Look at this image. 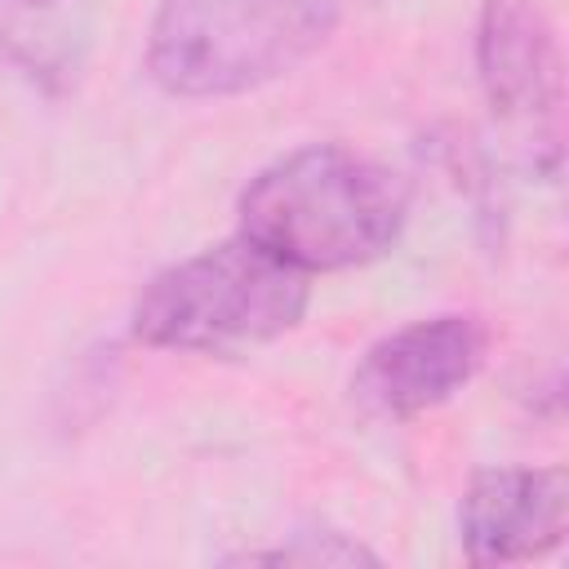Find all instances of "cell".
Returning a JSON list of instances; mask_svg holds the SVG:
<instances>
[{
  "mask_svg": "<svg viewBox=\"0 0 569 569\" xmlns=\"http://www.w3.org/2000/svg\"><path fill=\"white\" fill-rule=\"evenodd\" d=\"M409 218V187L382 160L311 142L249 178L240 236L307 271H342L382 258Z\"/></svg>",
  "mask_w": 569,
  "mask_h": 569,
  "instance_id": "obj_1",
  "label": "cell"
},
{
  "mask_svg": "<svg viewBox=\"0 0 569 569\" xmlns=\"http://www.w3.org/2000/svg\"><path fill=\"white\" fill-rule=\"evenodd\" d=\"M480 84L511 124H551L560 111V44L529 0H485L476 36Z\"/></svg>",
  "mask_w": 569,
  "mask_h": 569,
  "instance_id": "obj_6",
  "label": "cell"
},
{
  "mask_svg": "<svg viewBox=\"0 0 569 569\" xmlns=\"http://www.w3.org/2000/svg\"><path fill=\"white\" fill-rule=\"evenodd\" d=\"M489 329L476 316L445 311L413 320L387 338H378L356 373L351 400L373 418H413L449 396H458L485 365Z\"/></svg>",
  "mask_w": 569,
  "mask_h": 569,
  "instance_id": "obj_4",
  "label": "cell"
},
{
  "mask_svg": "<svg viewBox=\"0 0 569 569\" xmlns=\"http://www.w3.org/2000/svg\"><path fill=\"white\" fill-rule=\"evenodd\" d=\"M569 529V480L560 467H489L471 476L458 538L476 565L538 560Z\"/></svg>",
  "mask_w": 569,
  "mask_h": 569,
  "instance_id": "obj_5",
  "label": "cell"
},
{
  "mask_svg": "<svg viewBox=\"0 0 569 569\" xmlns=\"http://www.w3.org/2000/svg\"><path fill=\"white\" fill-rule=\"evenodd\" d=\"M22 4H53V0H22Z\"/></svg>",
  "mask_w": 569,
  "mask_h": 569,
  "instance_id": "obj_7",
  "label": "cell"
},
{
  "mask_svg": "<svg viewBox=\"0 0 569 569\" xmlns=\"http://www.w3.org/2000/svg\"><path fill=\"white\" fill-rule=\"evenodd\" d=\"M307 276L249 236L200 249L138 293L133 338L160 351L236 356L276 342L307 316Z\"/></svg>",
  "mask_w": 569,
  "mask_h": 569,
  "instance_id": "obj_2",
  "label": "cell"
},
{
  "mask_svg": "<svg viewBox=\"0 0 569 569\" xmlns=\"http://www.w3.org/2000/svg\"><path fill=\"white\" fill-rule=\"evenodd\" d=\"M342 0H160L147 71L173 98H236L311 58Z\"/></svg>",
  "mask_w": 569,
  "mask_h": 569,
  "instance_id": "obj_3",
  "label": "cell"
}]
</instances>
